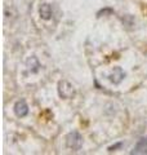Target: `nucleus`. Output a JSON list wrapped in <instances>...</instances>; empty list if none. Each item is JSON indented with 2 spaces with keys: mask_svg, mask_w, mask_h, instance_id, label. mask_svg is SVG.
<instances>
[{
  "mask_svg": "<svg viewBox=\"0 0 147 155\" xmlns=\"http://www.w3.org/2000/svg\"><path fill=\"white\" fill-rule=\"evenodd\" d=\"M57 91H58V96L63 100H70L75 96V88H74V85L67 80L58 81Z\"/></svg>",
  "mask_w": 147,
  "mask_h": 155,
  "instance_id": "1",
  "label": "nucleus"
},
{
  "mask_svg": "<svg viewBox=\"0 0 147 155\" xmlns=\"http://www.w3.org/2000/svg\"><path fill=\"white\" fill-rule=\"evenodd\" d=\"M66 146L72 150V151H77L80 150L83 146V137L79 132L74 130V132H70L66 136Z\"/></svg>",
  "mask_w": 147,
  "mask_h": 155,
  "instance_id": "2",
  "label": "nucleus"
},
{
  "mask_svg": "<svg viewBox=\"0 0 147 155\" xmlns=\"http://www.w3.org/2000/svg\"><path fill=\"white\" fill-rule=\"evenodd\" d=\"M124 78H125V72L122 71L121 67L116 66V67H114V69H112V71L110 72L109 80L111 81V83H114V84H120Z\"/></svg>",
  "mask_w": 147,
  "mask_h": 155,
  "instance_id": "3",
  "label": "nucleus"
},
{
  "mask_svg": "<svg viewBox=\"0 0 147 155\" xmlns=\"http://www.w3.org/2000/svg\"><path fill=\"white\" fill-rule=\"evenodd\" d=\"M14 114H16L18 118H24L28 114V106L26 104L24 100H19L14 104Z\"/></svg>",
  "mask_w": 147,
  "mask_h": 155,
  "instance_id": "4",
  "label": "nucleus"
},
{
  "mask_svg": "<svg viewBox=\"0 0 147 155\" xmlns=\"http://www.w3.org/2000/svg\"><path fill=\"white\" fill-rule=\"evenodd\" d=\"M26 66H27L28 71H31V72H34V74H35V72H38L39 69H40V62H39V60H38L35 56H31V57L27 58Z\"/></svg>",
  "mask_w": 147,
  "mask_h": 155,
  "instance_id": "5",
  "label": "nucleus"
},
{
  "mask_svg": "<svg viewBox=\"0 0 147 155\" xmlns=\"http://www.w3.org/2000/svg\"><path fill=\"white\" fill-rule=\"evenodd\" d=\"M39 14H40V17L43 19H45V21H48V19L52 18V8L51 5H49L48 3H43L40 8H39Z\"/></svg>",
  "mask_w": 147,
  "mask_h": 155,
  "instance_id": "6",
  "label": "nucleus"
},
{
  "mask_svg": "<svg viewBox=\"0 0 147 155\" xmlns=\"http://www.w3.org/2000/svg\"><path fill=\"white\" fill-rule=\"evenodd\" d=\"M132 154H146L147 155V137L141 138L137 142L134 150L132 151Z\"/></svg>",
  "mask_w": 147,
  "mask_h": 155,
  "instance_id": "7",
  "label": "nucleus"
},
{
  "mask_svg": "<svg viewBox=\"0 0 147 155\" xmlns=\"http://www.w3.org/2000/svg\"><path fill=\"white\" fill-rule=\"evenodd\" d=\"M121 145H122V143H121V142H119V143H116V145H114V146H110V147H109V151H110V153H111V151H114V150H115V149H117V147H120V146H121Z\"/></svg>",
  "mask_w": 147,
  "mask_h": 155,
  "instance_id": "8",
  "label": "nucleus"
},
{
  "mask_svg": "<svg viewBox=\"0 0 147 155\" xmlns=\"http://www.w3.org/2000/svg\"><path fill=\"white\" fill-rule=\"evenodd\" d=\"M106 13H112V9H105V11L98 12V17H101L102 14H106Z\"/></svg>",
  "mask_w": 147,
  "mask_h": 155,
  "instance_id": "9",
  "label": "nucleus"
}]
</instances>
